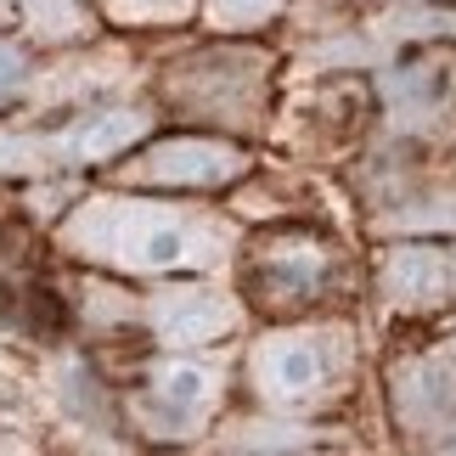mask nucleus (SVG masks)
I'll return each instance as SVG.
<instances>
[{
	"label": "nucleus",
	"instance_id": "1",
	"mask_svg": "<svg viewBox=\"0 0 456 456\" xmlns=\"http://www.w3.org/2000/svg\"><path fill=\"white\" fill-rule=\"evenodd\" d=\"M68 242L91 259H108V265H130V271H181V265H203L208 248H215V232L175 208L158 203H91L79 208L74 225H68Z\"/></svg>",
	"mask_w": 456,
	"mask_h": 456
},
{
	"label": "nucleus",
	"instance_id": "2",
	"mask_svg": "<svg viewBox=\"0 0 456 456\" xmlns=\"http://www.w3.org/2000/svg\"><path fill=\"white\" fill-rule=\"evenodd\" d=\"M135 175L164 181V186H215L237 175V152L215 147V142H164L135 164Z\"/></svg>",
	"mask_w": 456,
	"mask_h": 456
},
{
	"label": "nucleus",
	"instance_id": "3",
	"mask_svg": "<svg viewBox=\"0 0 456 456\" xmlns=\"http://www.w3.org/2000/svg\"><path fill=\"white\" fill-rule=\"evenodd\" d=\"M327 378V349L315 338H282L259 355V383L282 400H299V395H315Z\"/></svg>",
	"mask_w": 456,
	"mask_h": 456
},
{
	"label": "nucleus",
	"instance_id": "4",
	"mask_svg": "<svg viewBox=\"0 0 456 456\" xmlns=\"http://www.w3.org/2000/svg\"><path fill=\"white\" fill-rule=\"evenodd\" d=\"M152 327L164 332L169 344H203L215 332L232 327V310H225L215 293H164L152 305Z\"/></svg>",
	"mask_w": 456,
	"mask_h": 456
},
{
	"label": "nucleus",
	"instance_id": "5",
	"mask_svg": "<svg viewBox=\"0 0 456 456\" xmlns=\"http://www.w3.org/2000/svg\"><path fill=\"white\" fill-rule=\"evenodd\" d=\"M395 288H400V299H440V293H451V265L434 254H400Z\"/></svg>",
	"mask_w": 456,
	"mask_h": 456
},
{
	"label": "nucleus",
	"instance_id": "6",
	"mask_svg": "<svg viewBox=\"0 0 456 456\" xmlns=\"http://www.w3.org/2000/svg\"><path fill=\"white\" fill-rule=\"evenodd\" d=\"M208 389H215V378L203 372V366H164L158 372V400H164L169 411H198L203 400H208Z\"/></svg>",
	"mask_w": 456,
	"mask_h": 456
},
{
	"label": "nucleus",
	"instance_id": "7",
	"mask_svg": "<svg viewBox=\"0 0 456 456\" xmlns=\"http://www.w3.org/2000/svg\"><path fill=\"white\" fill-rule=\"evenodd\" d=\"M28 6H34V28H40V34H68V28H74L68 0H28Z\"/></svg>",
	"mask_w": 456,
	"mask_h": 456
},
{
	"label": "nucleus",
	"instance_id": "8",
	"mask_svg": "<svg viewBox=\"0 0 456 456\" xmlns=\"http://www.w3.org/2000/svg\"><path fill=\"white\" fill-rule=\"evenodd\" d=\"M17 85H23V57H17L12 45H0V102H6Z\"/></svg>",
	"mask_w": 456,
	"mask_h": 456
},
{
	"label": "nucleus",
	"instance_id": "9",
	"mask_svg": "<svg viewBox=\"0 0 456 456\" xmlns=\"http://www.w3.org/2000/svg\"><path fill=\"white\" fill-rule=\"evenodd\" d=\"M215 12H220V17H232V23H248V17L271 12V0H215Z\"/></svg>",
	"mask_w": 456,
	"mask_h": 456
}]
</instances>
